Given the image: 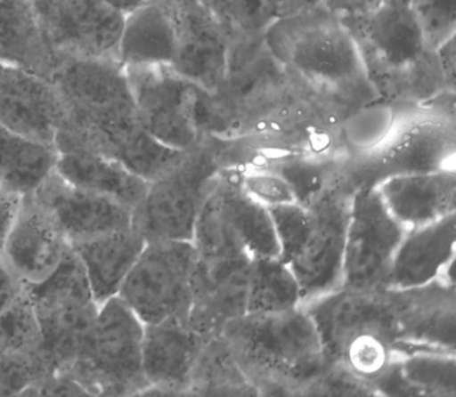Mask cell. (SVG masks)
<instances>
[{"label":"cell","mask_w":456,"mask_h":397,"mask_svg":"<svg viewBox=\"0 0 456 397\" xmlns=\"http://www.w3.org/2000/svg\"><path fill=\"white\" fill-rule=\"evenodd\" d=\"M265 44L289 75L340 111H354L379 100L352 34L326 7L276 20L265 34Z\"/></svg>","instance_id":"1"},{"label":"cell","mask_w":456,"mask_h":397,"mask_svg":"<svg viewBox=\"0 0 456 397\" xmlns=\"http://www.w3.org/2000/svg\"><path fill=\"white\" fill-rule=\"evenodd\" d=\"M359 49L362 66L379 100L428 104L448 85L437 51L428 48L408 4L387 0L362 16L340 17Z\"/></svg>","instance_id":"2"},{"label":"cell","mask_w":456,"mask_h":397,"mask_svg":"<svg viewBox=\"0 0 456 397\" xmlns=\"http://www.w3.org/2000/svg\"><path fill=\"white\" fill-rule=\"evenodd\" d=\"M49 80L65 108L56 150L82 149L117 160L141 127L125 69L117 61L56 56Z\"/></svg>","instance_id":"3"},{"label":"cell","mask_w":456,"mask_h":397,"mask_svg":"<svg viewBox=\"0 0 456 397\" xmlns=\"http://www.w3.org/2000/svg\"><path fill=\"white\" fill-rule=\"evenodd\" d=\"M220 336L252 386L306 391L328 365L315 325L303 305L244 313L225 323Z\"/></svg>","instance_id":"4"},{"label":"cell","mask_w":456,"mask_h":397,"mask_svg":"<svg viewBox=\"0 0 456 397\" xmlns=\"http://www.w3.org/2000/svg\"><path fill=\"white\" fill-rule=\"evenodd\" d=\"M353 190L330 186L308 206L267 207L281 247L301 291V305L340 287L346 227Z\"/></svg>","instance_id":"5"},{"label":"cell","mask_w":456,"mask_h":397,"mask_svg":"<svg viewBox=\"0 0 456 397\" xmlns=\"http://www.w3.org/2000/svg\"><path fill=\"white\" fill-rule=\"evenodd\" d=\"M144 323L118 296L100 305L70 375L87 396H134L149 388L142 367Z\"/></svg>","instance_id":"6"},{"label":"cell","mask_w":456,"mask_h":397,"mask_svg":"<svg viewBox=\"0 0 456 397\" xmlns=\"http://www.w3.org/2000/svg\"><path fill=\"white\" fill-rule=\"evenodd\" d=\"M44 352L56 372H68L82 354L98 305L75 252L48 279L27 287Z\"/></svg>","instance_id":"7"},{"label":"cell","mask_w":456,"mask_h":397,"mask_svg":"<svg viewBox=\"0 0 456 397\" xmlns=\"http://www.w3.org/2000/svg\"><path fill=\"white\" fill-rule=\"evenodd\" d=\"M219 174L213 136L205 134L180 163L149 182L143 200L134 210V227L146 241H192L196 218Z\"/></svg>","instance_id":"8"},{"label":"cell","mask_w":456,"mask_h":397,"mask_svg":"<svg viewBox=\"0 0 456 397\" xmlns=\"http://www.w3.org/2000/svg\"><path fill=\"white\" fill-rule=\"evenodd\" d=\"M192 242L200 256L281 254L269 210L242 188L240 174L217 175L196 218Z\"/></svg>","instance_id":"9"},{"label":"cell","mask_w":456,"mask_h":397,"mask_svg":"<svg viewBox=\"0 0 456 397\" xmlns=\"http://www.w3.org/2000/svg\"><path fill=\"white\" fill-rule=\"evenodd\" d=\"M195 264L192 241H146L117 296L144 325L188 320Z\"/></svg>","instance_id":"10"},{"label":"cell","mask_w":456,"mask_h":397,"mask_svg":"<svg viewBox=\"0 0 456 397\" xmlns=\"http://www.w3.org/2000/svg\"><path fill=\"white\" fill-rule=\"evenodd\" d=\"M406 231L385 206L377 183L355 186L346 227L340 287L387 290L392 261Z\"/></svg>","instance_id":"11"},{"label":"cell","mask_w":456,"mask_h":397,"mask_svg":"<svg viewBox=\"0 0 456 397\" xmlns=\"http://www.w3.org/2000/svg\"><path fill=\"white\" fill-rule=\"evenodd\" d=\"M137 122L157 141L176 150H190L203 134L198 126L200 88L168 65L124 68Z\"/></svg>","instance_id":"12"},{"label":"cell","mask_w":456,"mask_h":397,"mask_svg":"<svg viewBox=\"0 0 456 397\" xmlns=\"http://www.w3.org/2000/svg\"><path fill=\"white\" fill-rule=\"evenodd\" d=\"M53 56L117 61L124 14L102 0H31Z\"/></svg>","instance_id":"13"},{"label":"cell","mask_w":456,"mask_h":397,"mask_svg":"<svg viewBox=\"0 0 456 397\" xmlns=\"http://www.w3.org/2000/svg\"><path fill=\"white\" fill-rule=\"evenodd\" d=\"M320 336L326 364H335L357 340L384 336L395 343L394 313L388 291H360L338 287L303 304Z\"/></svg>","instance_id":"14"},{"label":"cell","mask_w":456,"mask_h":397,"mask_svg":"<svg viewBox=\"0 0 456 397\" xmlns=\"http://www.w3.org/2000/svg\"><path fill=\"white\" fill-rule=\"evenodd\" d=\"M453 157L452 117H424L402 126L379 151L364 158L355 168V186L399 174L453 170Z\"/></svg>","instance_id":"15"},{"label":"cell","mask_w":456,"mask_h":397,"mask_svg":"<svg viewBox=\"0 0 456 397\" xmlns=\"http://www.w3.org/2000/svg\"><path fill=\"white\" fill-rule=\"evenodd\" d=\"M396 354L411 352H443L455 354V286L434 280L426 286L388 288Z\"/></svg>","instance_id":"16"},{"label":"cell","mask_w":456,"mask_h":397,"mask_svg":"<svg viewBox=\"0 0 456 397\" xmlns=\"http://www.w3.org/2000/svg\"><path fill=\"white\" fill-rule=\"evenodd\" d=\"M168 6L175 23L171 69L206 94H215L227 73L232 38L200 0H181Z\"/></svg>","instance_id":"17"},{"label":"cell","mask_w":456,"mask_h":397,"mask_svg":"<svg viewBox=\"0 0 456 397\" xmlns=\"http://www.w3.org/2000/svg\"><path fill=\"white\" fill-rule=\"evenodd\" d=\"M252 257L247 254H196L188 323L200 335H220L225 323L247 313Z\"/></svg>","instance_id":"18"},{"label":"cell","mask_w":456,"mask_h":397,"mask_svg":"<svg viewBox=\"0 0 456 397\" xmlns=\"http://www.w3.org/2000/svg\"><path fill=\"white\" fill-rule=\"evenodd\" d=\"M65 119L62 100L49 78L17 66L0 76V125L37 143L55 147Z\"/></svg>","instance_id":"19"},{"label":"cell","mask_w":456,"mask_h":397,"mask_svg":"<svg viewBox=\"0 0 456 397\" xmlns=\"http://www.w3.org/2000/svg\"><path fill=\"white\" fill-rule=\"evenodd\" d=\"M53 215L70 247L98 235L134 227V210L107 196L69 183L55 170L33 192Z\"/></svg>","instance_id":"20"},{"label":"cell","mask_w":456,"mask_h":397,"mask_svg":"<svg viewBox=\"0 0 456 397\" xmlns=\"http://www.w3.org/2000/svg\"><path fill=\"white\" fill-rule=\"evenodd\" d=\"M70 251V244L48 210L34 198L23 196L2 261L21 283L36 286L48 279Z\"/></svg>","instance_id":"21"},{"label":"cell","mask_w":456,"mask_h":397,"mask_svg":"<svg viewBox=\"0 0 456 397\" xmlns=\"http://www.w3.org/2000/svg\"><path fill=\"white\" fill-rule=\"evenodd\" d=\"M208 339L183 318L144 325L142 367L149 385L144 394H188Z\"/></svg>","instance_id":"22"},{"label":"cell","mask_w":456,"mask_h":397,"mask_svg":"<svg viewBox=\"0 0 456 397\" xmlns=\"http://www.w3.org/2000/svg\"><path fill=\"white\" fill-rule=\"evenodd\" d=\"M377 190L406 230L438 222L456 210L455 170L391 175L379 181Z\"/></svg>","instance_id":"23"},{"label":"cell","mask_w":456,"mask_h":397,"mask_svg":"<svg viewBox=\"0 0 456 397\" xmlns=\"http://www.w3.org/2000/svg\"><path fill=\"white\" fill-rule=\"evenodd\" d=\"M455 247L456 213L408 230L392 261L388 288L406 290L438 280L455 259Z\"/></svg>","instance_id":"24"},{"label":"cell","mask_w":456,"mask_h":397,"mask_svg":"<svg viewBox=\"0 0 456 397\" xmlns=\"http://www.w3.org/2000/svg\"><path fill=\"white\" fill-rule=\"evenodd\" d=\"M146 245V238L129 227L72 245L98 305L118 296L125 279Z\"/></svg>","instance_id":"25"},{"label":"cell","mask_w":456,"mask_h":397,"mask_svg":"<svg viewBox=\"0 0 456 397\" xmlns=\"http://www.w3.org/2000/svg\"><path fill=\"white\" fill-rule=\"evenodd\" d=\"M56 151L55 173L69 183L114 198L131 210L143 200L149 182L114 158L82 149Z\"/></svg>","instance_id":"26"},{"label":"cell","mask_w":456,"mask_h":397,"mask_svg":"<svg viewBox=\"0 0 456 397\" xmlns=\"http://www.w3.org/2000/svg\"><path fill=\"white\" fill-rule=\"evenodd\" d=\"M175 48L173 10L157 0H147L124 17L118 46V62L132 66L171 65Z\"/></svg>","instance_id":"27"},{"label":"cell","mask_w":456,"mask_h":397,"mask_svg":"<svg viewBox=\"0 0 456 397\" xmlns=\"http://www.w3.org/2000/svg\"><path fill=\"white\" fill-rule=\"evenodd\" d=\"M0 63L51 78L55 56L46 45L31 0H0Z\"/></svg>","instance_id":"28"},{"label":"cell","mask_w":456,"mask_h":397,"mask_svg":"<svg viewBox=\"0 0 456 397\" xmlns=\"http://www.w3.org/2000/svg\"><path fill=\"white\" fill-rule=\"evenodd\" d=\"M58 151L0 125V186L26 196L55 170Z\"/></svg>","instance_id":"29"},{"label":"cell","mask_w":456,"mask_h":397,"mask_svg":"<svg viewBox=\"0 0 456 397\" xmlns=\"http://www.w3.org/2000/svg\"><path fill=\"white\" fill-rule=\"evenodd\" d=\"M301 305L298 281L279 257H252L247 313L279 312Z\"/></svg>","instance_id":"30"},{"label":"cell","mask_w":456,"mask_h":397,"mask_svg":"<svg viewBox=\"0 0 456 397\" xmlns=\"http://www.w3.org/2000/svg\"><path fill=\"white\" fill-rule=\"evenodd\" d=\"M213 19L225 29L232 43L265 38L279 20L276 0H200Z\"/></svg>","instance_id":"31"},{"label":"cell","mask_w":456,"mask_h":397,"mask_svg":"<svg viewBox=\"0 0 456 397\" xmlns=\"http://www.w3.org/2000/svg\"><path fill=\"white\" fill-rule=\"evenodd\" d=\"M402 374L419 396H455L456 360L452 352H411L399 355Z\"/></svg>","instance_id":"32"},{"label":"cell","mask_w":456,"mask_h":397,"mask_svg":"<svg viewBox=\"0 0 456 397\" xmlns=\"http://www.w3.org/2000/svg\"><path fill=\"white\" fill-rule=\"evenodd\" d=\"M290 185L296 196V203L308 206L330 186L335 185V161L316 157H291L284 158L269 168Z\"/></svg>","instance_id":"33"},{"label":"cell","mask_w":456,"mask_h":397,"mask_svg":"<svg viewBox=\"0 0 456 397\" xmlns=\"http://www.w3.org/2000/svg\"><path fill=\"white\" fill-rule=\"evenodd\" d=\"M55 374L43 345L16 350L0 360V396H28L37 385Z\"/></svg>","instance_id":"34"},{"label":"cell","mask_w":456,"mask_h":397,"mask_svg":"<svg viewBox=\"0 0 456 397\" xmlns=\"http://www.w3.org/2000/svg\"><path fill=\"white\" fill-rule=\"evenodd\" d=\"M41 344L38 325L28 291L0 316V360L16 350Z\"/></svg>","instance_id":"35"},{"label":"cell","mask_w":456,"mask_h":397,"mask_svg":"<svg viewBox=\"0 0 456 397\" xmlns=\"http://www.w3.org/2000/svg\"><path fill=\"white\" fill-rule=\"evenodd\" d=\"M408 6L428 48L437 51L455 36V0H409Z\"/></svg>","instance_id":"36"},{"label":"cell","mask_w":456,"mask_h":397,"mask_svg":"<svg viewBox=\"0 0 456 397\" xmlns=\"http://www.w3.org/2000/svg\"><path fill=\"white\" fill-rule=\"evenodd\" d=\"M242 188L255 200L272 207V206L296 203L293 190L279 174L272 170H251L240 174Z\"/></svg>","instance_id":"37"},{"label":"cell","mask_w":456,"mask_h":397,"mask_svg":"<svg viewBox=\"0 0 456 397\" xmlns=\"http://www.w3.org/2000/svg\"><path fill=\"white\" fill-rule=\"evenodd\" d=\"M21 200L23 196L0 186V257H2L7 237L13 227Z\"/></svg>","instance_id":"38"},{"label":"cell","mask_w":456,"mask_h":397,"mask_svg":"<svg viewBox=\"0 0 456 397\" xmlns=\"http://www.w3.org/2000/svg\"><path fill=\"white\" fill-rule=\"evenodd\" d=\"M27 286L17 279L0 257V316L10 310L13 304L23 296Z\"/></svg>","instance_id":"39"},{"label":"cell","mask_w":456,"mask_h":397,"mask_svg":"<svg viewBox=\"0 0 456 397\" xmlns=\"http://www.w3.org/2000/svg\"><path fill=\"white\" fill-rule=\"evenodd\" d=\"M387 0H323L322 6L339 17L362 16L379 9Z\"/></svg>","instance_id":"40"},{"label":"cell","mask_w":456,"mask_h":397,"mask_svg":"<svg viewBox=\"0 0 456 397\" xmlns=\"http://www.w3.org/2000/svg\"><path fill=\"white\" fill-rule=\"evenodd\" d=\"M437 55L448 85L455 90V36L437 49Z\"/></svg>","instance_id":"41"},{"label":"cell","mask_w":456,"mask_h":397,"mask_svg":"<svg viewBox=\"0 0 456 397\" xmlns=\"http://www.w3.org/2000/svg\"><path fill=\"white\" fill-rule=\"evenodd\" d=\"M323 0H276L279 19L306 13L322 6Z\"/></svg>","instance_id":"42"},{"label":"cell","mask_w":456,"mask_h":397,"mask_svg":"<svg viewBox=\"0 0 456 397\" xmlns=\"http://www.w3.org/2000/svg\"><path fill=\"white\" fill-rule=\"evenodd\" d=\"M105 4L117 10L119 13L126 16L127 13H131L132 10L137 9L142 6L147 0H102Z\"/></svg>","instance_id":"43"},{"label":"cell","mask_w":456,"mask_h":397,"mask_svg":"<svg viewBox=\"0 0 456 397\" xmlns=\"http://www.w3.org/2000/svg\"><path fill=\"white\" fill-rule=\"evenodd\" d=\"M157 2H161L164 4H176V2H181V0H157Z\"/></svg>","instance_id":"44"},{"label":"cell","mask_w":456,"mask_h":397,"mask_svg":"<svg viewBox=\"0 0 456 397\" xmlns=\"http://www.w3.org/2000/svg\"><path fill=\"white\" fill-rule=\"evenodd\" d=\"M4 66L6 65H4V63H0V76H2V72H4Z\"/></svg>","instance_id":"45"},{"label":"cell","mask_w":456,"mask_h":397,"mask_svg":"<svg viewBox=\"0 0 456 397\" xmlns=\"http://www.w3.org/2000/svg\"><path fill=\"white\" fill-rule=\"evenodd\" d=\"M398 2H402V4H408L409 0H398Z\"/></svg>","instance_id":"46"}]
</instances>
